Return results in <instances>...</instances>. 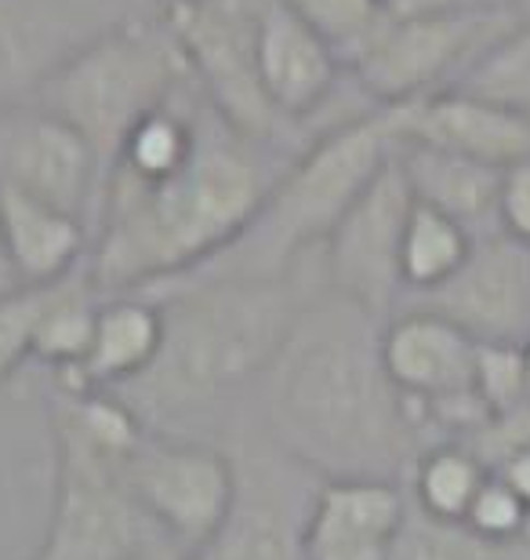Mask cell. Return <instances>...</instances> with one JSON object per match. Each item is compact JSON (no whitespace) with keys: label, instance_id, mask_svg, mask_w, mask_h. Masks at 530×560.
I'll return each mask as SVG.
<instances>
[{"label":"cell","instance_id":"6da1fadb","mask_svg":"<svg viewBox=\"0 0 530 560\" xmlns=\"http://www.w3.org/2000/svg\"><path fill=\"white\" fill-rule=\"evenodd\" d=\"M381 328L320 284L258 383L262 436L317 480L408 477L425 441L381 361Z\"/></svg>","mask_w":530,"mask_h":560},{"label":"cell","instance_id":"7a4b0ae2","mask_svg":"<svg viewBox=\"0 0 530 560\" xmlns=\"http://www.w3.org/2000/svg\"><path fill=\"white\" fill-rule=\"evenodd\" d=\"M295 156L240 136L204 98L197 145L175 172L150 183L109 175L87 255L92 284L103 295H131L219 259L251 226Z\"/></svg>","mask_w":530,"mask_h":560},{"label":"cell","instance_id":"3957f363","mask_svg":"<svg viewBox=\"0 0 530 560\" xmlns=\"http://www.w3.org/2000/svg\"><path fill=\"white\" fill-rule=\"evenodd\" d=\"M320 284L317 252L284 280L186 277L142 291L164 310V342L150 372L113 394L150 430L189 436V425H208L262 383L298 310Z\"/></svg>","mask_w":530,"mask_h":560},{"label":"cell","instance_id":"277c9868","mask_svg":"<svg viewBox=\"0 0 530 560\" xmlns=\"http://www.w3.org/2000/svg\"><path fill=\"white\" fill-rule=\"evenodd\" d=\"M397 153V109L334 128L295 156L240 241L189 277L284 280L323 248L331 230ZM186 280V277H178Z\"/></svg>","mask_w":530,"mask_h":560},{"label":"cell","instance_id":"5b68a950","mask_svg":"<svg viewBox=\"0 0 530 560\" xmlns=\"http://www.w3.org/2000/svg\"><path fill=\"white\" fill-rule=\"evenodd\" d=\"M193 84L167 11L123 22L44 88L37 103L81 131L109 178L123 142L145 117Z\"/></svg>","mask_w":530,"mask_h":560},{"label":"cell","instance_id":"8992f818","mask_svg":"<svg viewBox=\"0 0 530 560\" xmlns=\"http://www.w3.org/2000/svg\"><path fill=\"white\" fill-rule=\"evenodd\" d=\"M59 469L44 539L33 560H134L175 546L131 495L128 458L103 452L51 411Z\"/></svg>","mask_w":530,"mask_h":560},{"label":"cell","instance_id":"52a82bcc","mask_svg":"<svg viewBox=\"0 0 530 560\" xmlns=\"http://www.w3.org/2000/svg\"><path fill=\"white\" fill-rule=\"evenodd\" d=\"M262 8L266 0H186L167 8V19L214 114L247 139L302 153L313 139L276 114L258 77Z\"/></svg>","mask_w":530,"mask_h":560},{"label":"cell","instance_id":"ba28073f","mask_svg":"<svg viewBox=\"0 0 530 560\" xmlns=\"http://www.w3.org/2000/svg\"><path fill=\"white\" fill-rule=\"evenodd\" d=\"M516 22V11L389 19L349 73L386 109L419 103L458 88L480 55L494 48Z\"/></svg>","mask_w":530,"mask_h":560},{"label":"cell","instance_id":"9c48e42d","mask_svg":"<svg viewBox=\"0 0 530 560\" xmlns=\"http://www.w3.org/2000/svg\"><path fill=\"white\" fill-rule=\"evenodd\" d=\"M131 495L178 550L193 553L225 528L240 495L236 458L211 441L150 430L123 466Z\"/></svg>","mask_w":530,"mask_h":560},{"label":"cell","instance_id":"30bf717a","mask_svg":"<svg viewBox=\"0 0 530 560\" xmlns=\"http://www.w3.org/2000/svg\"><path fill=\"white\" fill-rule=\"evenodd\" d=\"M167 11L161 0H0V109L40 92L106 33Z\"/></svg>","mask_w":530,"mask_h":560},{"label":"cell","instance_id":"8fae6325","mask_svg":"<svg viewBox=\"0 0 530 560\" xmlns=\"http://www.w3.org/2000/svg\"><path fill=\"white\" fill-rule=\"evenodd\" d=\"M411 208L414 197L392 153L320 248L323 284L378 320H392L403 306L400 252Z\"/></svg>","mask_w":530,"mask_h":560},{"label":"cell","instance_id":"7c38bea8","mask_svg":"<svg viewBox=\"0 0 530 560\" xmlns=\"http://www.w3.org/2000/svg\"><path fill=\"white\" fill-rule=\"evenodd\" d=\"M0 189L48 200L95 233L106 175L81 131L40 103H22L0 109Z\"/></svg>","mask_w":530,"mask_h":560},{"label":"cell","instance_id":"4fadbf2b","mask_svg":"<svg viewBox=\"0 0 530 560\" xmlns=\"http://www.w3.org/2000/svg\"><path fill=\"white\" fill-rule=\"evenodd\" d=\"M403 306L439 313L476 346L530 342V248L491 233L472 244L466 266L436 291L408 299ZM400 306V310H403Z\"/></svg>","mask_w":530,"mask_h":560},{"label":"cell","instance_id":"5bb4252c","mask_svg":"<svg viewBox=\"0 0 530 560\" xmlns=\"http://www.w3.org/2000/svg\"><path fill=\"white\" fill-rule=\"evenodd\" d=\"M233 458L240 474V495L229 521L186 560H302V521L320 480L302 495H287V474L298 466L266 436L233 452Z\"/></svg>","mask_w":530,"mask_h":560},{"label":"cell","instance_id":"9a60e30c","mask_svg":"<svg viewBox=\"0 0 530 560\" xmlns=\"http://www.w3.org/2000/svg\"><path fill=\"white\" fill-rule=\"evenodd\" d=\"M408 513L397 480H320L302 521V560H389Z\"/></svg>","mask_w":530,"mask_h":560},{"label":"cell","instance_id":"2e32d148","mask_svg":"<svg viewBox=\"0 0 530 560\" xmlns=\"http://www.w3.org/2000/svg\"><path fill=\"white\" fill-rule=\"evenodd\" d=\"M392 109H397V139L425 142L494 167H509L530 156V117L455 88Z\"/></svg>","mask_w":530,"mask_h":560},{"label":"cell","instance_id":"e0dca14e","mask_svg":"<svg viewBox=\"0 0 530 560\" xmlns=\"http://www.w3.org/2000/svg\"><path fill=\"white\" fill-rule=\"evenodd\" d=\"M92 255V226L19 189H0V259L19 284L40 288L81 273Z\"/></svg>","mask_w":530,"mask_h":560},{"label":"cell","instance_id":"ac0fdd59","mask_svg":"<svg viewBox=\"0 0 530 560\" xmlns=\"http://www.w3.org/2000/svg\"><path fill=\"white\" fill-rule=\"evenodd\" d=\"M164 342L161 302L131 291V295H103L95 317V335L87 357L70 375H59L55 386L70 394H106L123 389L150 372Z\"/></svg>","mask_w":530,"mask_h":560},{"label":"cell","instance_id":"d6986e66","mask_svg":"<svg viewBox=\"0 0 530 560\" xmlns=\"http://www.w3.org/2000/svg\"><path fill=\"white\" fill-rule=\"evenodd\" d=\"M397 164L419 205L439 211L466 226L472 237H491L498 230V197L505 167L472 161V156L436 150V145L397 139Z\"/></svg>","mask_w":530,"mask_h":560},{"label":"cell","instance_id":"ffe728a7","mask_svg":"<svg viewBox=\"0 0 530 560\" xmlns=\"http://www.w3.org/2000/svg\"><path fill=\"white\" fill-rule=\"evenodd\" d=\"M11 386H0V557L22 553V560H33L37 542L26 539V517L37 513L48 521L59 447H55V430L44 441L22 447L11 433V425H19L15 408L4 400Z\"/></svg>","mask_w":530,"mask_h":560},{"label":"cell","instance_id":"44dd1931","mask_svg":"<svg viewBox=\"0 0 530 560\" xmlns=\"http://www.w3.org/2000/svg\"><path fill=\"white\" fill-rule=\"evenodd\" d=\"M491 469L472 447L458 441H444L425 447L408 477L411 506L433 521L466 524L472 499L487 485Z\"/></svg>","mask_w":530,"mask_h":560},{"label":"cell","instance_id":"7402d4cb","mask_svg":"<svg viewBox=\"0 0 530 560\" xmlns=\"http://www.w3.org/2000/svg\"><path fill=\"white\" fill-rule=\"evenodd\" d=\"M476 237L458 226L455 219L439 215L414 200L408 230H403V252H400V273H403V302L419 299L447 284L461 266H466Z\"/></svg>","mask_w":530,"mask_h":560},{"label":"cell","instance_id":"603a6c76","mask_svg":"<svg viewBox=\"0 0 530 560\" xmlns=\"http://www.w3.org/2000/svg\"><path fill=\"white\" fill-rule=\"evenodd\" d=\"M455 92L476 95L513 114L530 117V22H516L505 37L480 55Z\"/></svg>","mask_w":530,"mask_h":560},{"label":"cell","instance_id":"cb8c5ba5","mask_svg":"<svg viewBox=\"0 0 530 560\" xmlns=\"http://www.w3.org/2000/svg\"><path fill=\"white\" fill-rule=\"evenodd\" d=\"M389 560H530V542H487L472 535L466 524L433 521L411 506Z\"/></svg>","mask_w":530,"mask_h":560},{"label":"cell","instance_id":"d4e9b609","mask_svg":"<svg viewBox=\"0 0 530 560\" xmlns=\"http://www.w3.org/2000/svg\"><path fill=\"white\" fill-rule=\"evenodd\" d=\"M287 4L320 33L345 70H353V62L389 22L386 0H287Z\"/></svg>","mask_w":530,"mask_h":560},{"label":"cell","instance_id":"484cf974","mask_svg":"<svg viewBox=\"0 0 530 560\" xmlns=\"http://www.w3.org/2000/svg\"><path fill=\"white\" fill-rule=\"evenodd\" d=\"M62 284V280H59ZM59 284L26 288L19 284L0 299V386L19 383L26 364H33V346L44 317H48Z\"/></svg>","mask_w":530,"mask_h":560},{"label":"cell","instance_id":"4316f807","mask_svg":"<svg viewBox=\"0 0 530 560\" xmlns=\"http://www.w3.org/2000/svg\"><path fill=\"white\" fill-rule=\"evenodd\" d=\"M476 397L487 419L509 416L530 405L523 346H480L476 350Z\"/></svg>","mask_w":530,"mask_h":560},{"label":"cell","instance_id":"83f0119b","mask_svg":"<svg viewBox=\"0 0 530 560\" xmlns=\"http://www.w3.org/2000/svg\"><path fill=\"white\" fill-rule=\"evenodd\" d=\"M466 528L487 542L520 546L530 542V510L498 474H491L487 485L480 488V495L472 499Z\"/></svg>","mask_w":530,"mask_h":560},{"label":"cell","instance_id":"f1b7e54d","mask_svg":"<svg viewBox=\"0 0 530 560\" xmlns=\"http://www.w3.org/2000/svg\"><path fill=\"white\" fill-rule=\"evenodd\" d=\"M498 230L530 248V156L505 167L498 197Z\"/></svg>","mask_w":530,"mask_h":560},{"label":"cell","instance_id":"f546056e","mask_svg":"<svg viewBox=\"0 0 530 560\" xmlns=\"http://www.w3.org/2000/svg\"><path fill=\"white\" fill-rule=\"evenodd\" d=\"M487 11H516V0H386L389 19L425 15H487ZM520 15V11H516Z\"/></svg>","mask_w":530,"mask_h":560},{"label":"cell","instance_id":"4dcf8cb0","mask_svg":"<svg viewBox=\"0 0 530 560\" xmlns=\"http://www.w3.org/2000/svg\"><path fill=\"white\" fill-rule=\"evenodd\" d=\"M505 485H509L516 495H520L527 502V510H530V447H520L516 455H509L505 463L494 469Z\"/></svg>","mask_w":530,"mask_h":560},{"label":"cell","instance_id":"1f68e13d","mask_svg":"<svg viewBox=\"0 0 530 560\" xmlns=\"http://www.w3.org/2000/svg\"><path fill=\"white\" fill-rule=\"evenodd\" d=\"M189 553L186 550H178V546H156V550L150 553H142V557H134V560H186Z\"/></svg>","mask_w":530,"mask_h":560},{"label":"cell","instance_id":"d6a6232c","mask_svg":"<svg viewBox=\"0 0 530 560\" xmlns=\"http://www.w3.org/2000/svg\"><path fill=\"white\" fill-rule=\"evenodd\" d=\"M19 288V280H15V273H11L8 270V266H4V259H0V299H4L8 295V291H15Z\"/></svg>","mask_w":530,"mask_h":560},{"label":"cell","instance_id":"836d02e7","mask_svg":"<svg viewBox=\"0 0 530 560\" xmlns=\"http://www.w3.org/2000/svg\"><path fill=\"white\" fill-rule=\"evenodd\" d=\"M516 11H520L523 22H530V0H516Z\"/></svg>","mask_w":530,"mask_h":560},{"label":"cell","instance_id":"e575fe53","mask_svg":"<svg viewBox=\"0 0 530 560\" xmlns=\"http://www.w3.org/2000/svg\"><path fill=\"white\" fill-rule=\"evenodd\" d=\"M523 368H527V394H530V342L523 346Z\"/></svg>","mask_w":530,"mask_h":560},{"label":"cell","instance_id":"d590c367","mask_svg":"<svg viewBox=\"0 0 530 560\" xmlns=\"http://www.w3.org/2000/svg\"><path fill=\"white\" fill-rule=\"evenodd\" d=\"M161 4H167V8H172V4H186V0H161Z\"/></svg>","mask_w":530,"mask_h":560}]
</instances>
